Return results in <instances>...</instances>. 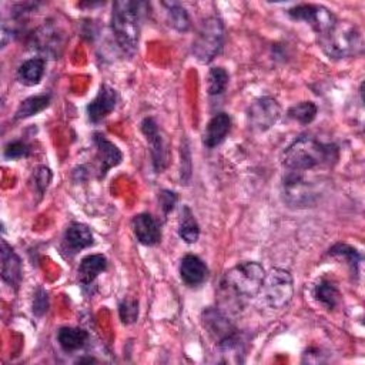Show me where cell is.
I'll return each mask as SVG.
<instances>
[{"mask_svg": "<svg viewBox=\"0 0 365 365\" xmlns=\"http://www.w3.org/2000/svg\"><path fill=\"white\" fill-rule=\"evenodd\" d=\"M338 158V150L332 144H324L314 137L301 135L284 153V173L308 175V173L329 167Z\"/></svg>", "mask_w": 365, "mask_h": 365, "instance_id": "cell-1", "label": "cell"}, {"mask_svg": "<svg viewBox=\"0 0 365 365\" xmlns=\"http://www.w3.org/2000/svg\"><path fill=\"white\" fill-rule=\"evenodd\" d=\"M140 7L141 3L120 0L114 1L111 13V29L124 53L133 54L140 38Z\"/></svg>", "mask_w": 365, "mask_h": 365, "instance_id": "cell-2", "label": "cell"}, {"mask_svg": "<svg viewBox=\"0 0 365 365\" xmlns=\"http://www.w3.org/2000/svg\"><path fill=\"white\" fill-rule=\"evenodd\" d=\"M321 47L331 58H345L355 56L362 48L359 30L349 23H336L331 31L321 36Z\"/></svg>", "mask_w": 365, "mask_h": 365, "instance_id": "cell-3", "label": "cell"}, {"mask_svg": "<svg viewBox=\"0 0 365 365\" xmlns=\"http://www.w3.org/2000/svg\"><path fill=\"white\" fill-rule=\"evenodd\" d=\"M202 324L224 355L240 354L241 341L234 324L218 309L208 308L202 312Z\"/></svg>", "mask_w": 365, "mask_h": 365, "instance_id": "cell-4", "label": "cell"}, {"mask_svg": "<svg viewBox=\"0 0 365 365\" xmlns=\"http://www.w3.org/2000/svg\"><path fill=\"white\" fill-rule=\"evenodd\" d=\"M264 277L265 272L261 264L255 261H242L225 272L224 281L237 295L252 298L259 294Z\"/></svg>", "mask_w": 365, "mask_h": 365, "instance_id": "cell-5", "label": "cell"}, {"mask_svg": "<svg viewBox=\"0 0 365 365\" xmlns=\"http://www.w3.org/2000/svg\"><path fill=\"white\" fill-rule=\"evenodd\" d=\"M224 46V24L220 17H207L192 43V54L200 63L212 61Z\"/></svg>", "mask_w": 365, "mask_h": 365, "instance_id": "cell-6", "label": "cell"}, {"mask_svg": "<svg viewBox=\"0 0 365 365\" xmlns=\"http://www.w3.org/2000/svg\"><path fill=\"white\" fill-rule=\"evenodd\" d=\"M262 301L272 309H281L289 304L294 295L292 277L287 269L272 268L262 281L261 289Z\"/></svg>", "mask_w": 365, "mask_h": 365, "instance_id": "cell-7", "label": "cell"}, {"mask_svg": "<svg viewBox=\"0 0 365 365\" xmlns=\"http://www.w3.org/2000/svg\"><path fill=\"white\" fill-rule=\"evenodd\" d=\"M288 14L294 20H302L308 23L317 34L324 36L334 29L338 23L335 14L321 4H298L288 10Z\"/></svg>", "mask_w": 365, "mask_h": 365, "instance_id": "cell-8", "label": "cell"}, {"mask_svg": "<svg viewBox=\"0 0 365 365\" xmlns=\"http://www.w3.org/2000/svg\"><path fill=\"white\" fill-rule=\"evenodd\" d=\"M281 117V107L272 97H259L251 103L247 111V120L251 130L264 133L269 130Z\"/></svg>", "mask_w": 365, "mask_h": 365, "instance_id": "cell-9", "label": "cell"}, {"mask_svg": "<svg viewBox=\"0 0 365 365\" xmlns=\"http://www.w3.org/2000/svg\"><path fill=\"white\" fill-rule=\"evenodd\" d=\"M67 41V36L61 27L54 23H44L31 36L33 47L43 56L58 58Z\"/></svg>", "mask_w": 365, "mask_h": 365, "instance_id": "cell-10", "label": "cell"}, {"mask_svg": "<svg viewBox=\"0 0 365 365\" xmlns=\"http://www.w3.org/2000/svg\"><path fill=\"white\" fill-rule=\"evenodd\" d=\"M141 131L150 143L154 170L157 173H161L167 167V147L158 130V125L153 118L147 117L141 121Z\"/></svg>", "mask_w": 365, "mask_h": 365, "instance_id": "cell-11", "label": "cell"}, {"mask_svg": "<svg viewBox=\"0 0 365 365\" xmlns=\"http://www.w3.org/2000/svg\"><path fill=\"white\" fill-rule=\"evenodd\" d=\"M94 144H96V158L98 163V178H103L110 168L121 163L123 154L115 144H113L100 133L94 134Z\"/></svg>", "mask_w": 365, "mask_h": 365, "instance_id": "cell-12", "label": "cell"}, {"mask_svg": "<svg viewBox=\"0 0 365 365\" xmlns=\"http://www.w3.org/2000/svg\"><path fill=\"white\" fill-rule=\"evenodd\" d=\"M115 104H117V91L113 87L103 84L97 96L94 97V100H91L87 106L88 118L93 123L101 121L115 108Z\"/></svg>", "mask_w": 365, "mask_h": 365, "instance_id": "cell-13", "label": "cell"}, {"mask_svg": "<svg viewBox=\"0 0 365 365\" xmlns=\"http://www.w3.org/2000/svg\"><path fill=\"white\" fill-rule=\"evenodd\" d=\"M133 231L137 240L144 245H155L161 240V230L155 218L147 212L137 214L131 220Z\"/></svg>", "mask_w": 365, "mask_h": 365, "instance_id": "cell-14", "label": "cell"}, {"mask_svg": "<svg viewBox=\"0 0 365 365\" xmlns=\"http://www.w3.org/2000/svg\"><path fill=\"white\" fill-rule=\"evenodd\" d=\"M1 278L10 287H19L21 281V262L13 248L1 240Z\"/></svg>", "mask_w": 365, "mask_h": 365, "instance_id": "cell-15", "label": "cell"}, {"mask_svg": "<svg viewBox=\"0 0 365 365\" xmlns=\"http://www.w3.org/2000/svg\"><path fill=\"white\" fill-rule=\"evenodd\" d=\"M231 127V118L225 113L215 114L205 125L204 134H202V143L205 147L212 148L217 147L224 141Z\"/></svg>", "mask_w": 365, "mask_h": 365, "instance_id": "cell-16", "label": "cell"}, {"mask_svg": "<svg viewBox=\"0 0 365 365\" xmlns=\"http://www.w3.org/2000/svg\"><path fill=\"white\" fill-rule=\"evenodd\" d=\"M207 274H208V269H207L204 261L200 259L197 255L188 254L181 259L180 275H181V279L187 285L195 287V285L202 284L207 278Z\"/></svg>", "mask_w": 365, "mask_h": 365, "instance_id": "cell-17", "label": "cell"}, {"mask_svg": "<svg viewBox=\"0 0 365 365\" xmlns=\"http://www.w3.org/2000/svg\"><path fill=\"white\" fill-rule=\"evenodd\" d=\"M94 242L90 228L80 222H73L64 232V247L70 252H77Z\"/></svg>", "mask_w": 365, "mask_h": 365, "instance_id": "cell-18", "label": "cell"}, {"mask_svg": "<svg viewBox=\"0 0 365 365\" xmlns=\"http://www.w3.org/2000/svg\"><path fill=\"white\" fill-rule=\"evenodd\" d=\"M107 268V259L101 254H91L81 259L77 274L83 287H88Z\"/></svg>", "mask_w": 365, "mask_h": 365, "instance_id": "cell-19", "label": "cell"}, {"mask_svg": "<svg viewBox=\"0 0 365 365\" xmlns=\"http://www.w3.org/2000/svg\"><path fill=\"white\" fill-rule=\"evenodd\" d=\"M88 339L87 331L81 328H71V327H64L58 331L57 334V341L63 351L66 352H74L86 345Z\"/></svg>", "mask_w": 365, "mask_h": 365, "instance_id": "cell-20", "label": "cell"}, {"mask_svg": "<svg viewBox=\"0 0 365 365\" xmlns=\"http://www.w3.org/2000/svg\"><path fill=\"white\" fill-rule=\"evenodd\" d=\"M44 74V58L33 57L26 60L17 70V77L24 86H36Z\"/></svg>", "mask_w": 365, "mask_h": 365, "instance_id": "cell-21", "label": "cell"}, {"mask_svg": "<svg viewBox=\"0 0 365 365\" xmlns=\"http://www.w3.org/2000/svg\"><path fill=\"white\" fill-rule=\"evenodd\" d=\"M178 235L188 244H194L200 237V225H198L192 211L187 205H182L181 211H180Z\"/></svg>", "mask_w": 365, "mask_h": 365, "instance_id": "cell-22", "label": "cell"}, {"mask_svg": "<svg viewBox=\"0 0 365 365\" xmlns=\"http://www.w3.org/2000/svg\"><path fill=\"white\" fill-rule=\"evenodd\" d=\"M48 104H50V96L48 94L31 96V97H29V98H26L24 101L20 103L19 108L16 110L14 120H20V118H27V117L36 115L37 113L43 111Z\"/></svg>", "mask_w": 365, "mask_h": 365, "instance_id": "cell-23", "label": "cell"}, {"mask_svg": "<svg viewBox=\"0 0 365 365\" xmlns=\"http://www.w3.org/2000/svg\"><path fill=\"white\" fill-rule=\"evenodd\" d=\"M163 6L165 7L167 21L173 29H175L177 31H187L190 29L188 13L181 4L174 3V1H171V3L164 1Z\"/></svg>", "mask_w": 365, "mask_h": 365, "instance_id": "cell-24", "label": "cell"}, {"mask_svg": "<svg viewBox=\"0 0 365 365\" xmlns=\"http://www.w3.org/2000/svg\"><path fill=\"white\" fill-rule=\"evenodd\" d=\"M314 295L328 309L334 308L336 305V302H338V298H339V292H338V288L335 287V284H332L329 279H325V278L321 279L315 285Z\"/></svg>", "mask_w": 365, "mask_h": 365, "instance_id": "cell-25", "label": "cell"}, {"mask_svg": "<svg viewBox=\"0 0 365 365\" xmlns=\"http://www.w3.org/2000/svg\"><path fill=\"white\" fill-rule=\"evenodd\" d=\"M228 83V73L222 67H212L207 74V91L210 96L221 94Z\"/></svg>", "mask_w": 365, "mask_h": 365, "instance_id": "cell-26", "label": "cell"}, {"mask_svg": "<svg viewBox=\"0 0 365 365\" xmlns=\"http://www.w3.org/2000/svg\"><path fill=\"white\" fill-rule=\"evenodd\" d=\"M317 106L312 101H302L295 106H292L288 110V117L301 123V124H309L315 115H317Z\"/></svg>", "mask_w": 365, "mask_h": 365, "instance_id": "cell-27", "label": "cell"}, {"mask_svg": "<svg viewBox=\"0 0 365 365\" xmlns=\"http://www.w3.org/2000/svg\"><path fill=\"white\" fill-rule=\"evenodd\" d=\"M328 254L332 255V257L344 258L346 261V264L351 267V269L355 274H358V267H359V262H361V255H359V252L355 248H352V247H349L346 244H336V245H334L329 250Z\"/></svg>", "mask_w": 365, "mask_h": 365, "instance_id": "cell-28", "label": "cell"}, {"mask_svg": "<svg viewBox=\"0 0 365 365\" xmlns=\"http://www.w3.org/2000/svg\"><path fill=\"white\" fill-rule=\"evenodd\" d=\"M120 318L123 324H133L138 318V301L137 299H124L118 307Z\"/></svg>", "mask_w": 365, "mask_h": 365, "instance_id": "cell-29", "label": "cell"}, {"mask_svg": "<svg viewBox=\"0 0 365 365\" xmlns=\"http://www.w3.org/2000/svg\"><path fill=\"white\" fill-rule=\"evenodd\" d=\"M30 153V148L23 141H11L4 148V158L7 160H19L23 157H27Z\"/></svg>", "mask_w": 365, "mask_h": 365, "instance_id": "cell-30", "label": "cell"}, {"mask_svg": "<svg viewBox=\"0 0 365 365\" xmlns=\"http://www.w3.org/2000/svg\"><path fill=\"white\" fill-rule=\"evenodd\" d=\"M158 200H160V208L163 210L164 215H167L177 202V194L170 190H163L158 195Z\"/></svg>", "mask_w": 365, "mask_h": 365, "instance_id": "cell-31", "label": "cell"}, {"mask_svg": "<svg viewBox=\"0 0 365 365\" xmlns=\"http://www.w3.org/2000/svg\"><path fill=\"white\" fill-rule=\"evenodd\" d=\"M51 181V173L48 168L46 167H40L36 173V185L38 188L40 192H44V190L47 188L48 182Z\"/></svg>", "mask_w": 365, "mask_h": 365, "instance_id": "cell-32", "label": "cell"}, {"mask_svg": "<svg viewBox=\"0 0 365 365\" xmlns=\"http://www.w3.org/2000/svg\"><path fill=\"white\" fill-rule=\"evenodd\" d=\"M47 309V294L43 289H38L36 297H34V304H33V311L37 315H41Z\"/></svg>", "mask_w": 365, "mask_h": 365, "instance_id": "cell-33", "label": "cell"}]
</instances>
